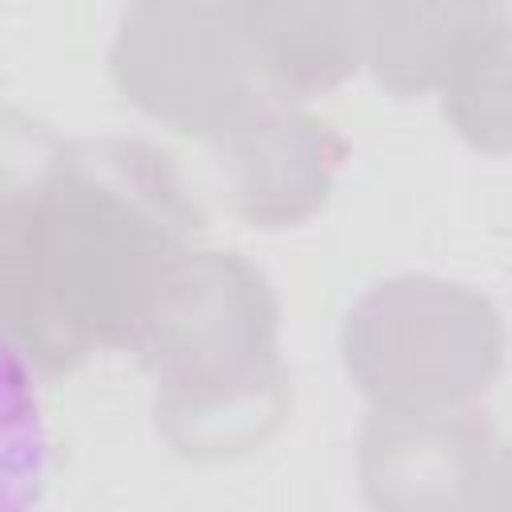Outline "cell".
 Returning <instances> with one entry per match:
<instances>
[{"instance_id":"1","label":"cell","mask_w":512,"mask_h":512,"mask_svg":"<svg viewBox=\"0 0 512 512\" xmlns=\"http://www.w3.org/2000/svg\"><path fill=\"white\" fill-rule=\"evenodd\" d=\"M204 212L172 156L136 136H72L8 172L0 288L12 344L48 376L120 352L196 248Z\"/></svg>"},{"instance_id":"2","label":"cell","mask_w":512,"mask_h":512,"mask_svg":"<svg viewBox=\"0 0 512 512\" xmlns=\"http://www.w3.org/2000/svg\"><path fill=\"white\" fill-rule=\"evenodd\" d=\"M152 376L156 436L184 460L260 452L292 412L272 280L232 248H192L132 344Z\"/></svg>"},{"instance_id":"3","label":"cell","mask_w":512,"mask_h":512,"mask_svg":"<svg viewBox=\"0 0 512 512\" xmlns=\"http://www.w3.org/2000/svg\"><path fill=\"white\" fill-rule=\"evenodd\" d=\"M340 364L376 412L480 404L504 368V320L468 284L428 272L388 276L344 312Z\"/></svg>"},{"instance_id":"4","label":"cell","mask_w":512,"mask_h":512,"mask_svg":"<svg viewBox=\"0 0 512 512\" xmlns=\"http://www.w3.org/2000/svg\"><path fill=\"white\" fill-rule=\"evenodd\" d=\"M108 76L136 112L208 144L268 100L216 0H128Z\"/></svg>"},{"instance_id":"5","label":"cell","mask_w":512,"mask_h":512,"mask_svg":"<svg viewBox=\"0 0 512 512\" xmlns=\"http://www.w3.org/2000/svg\"><path fill=\"white\" fill-rule=\"evenodd\" d=\"M496 448L492 416L480 404L444 412L372 408L356 444L360 492L384 512L480 508Z\"/></svg>"},{"instance_id":"6","label":"cell","mask_w":512,"mask_h":512,"mask_svg":"<svg viewBox=\"0 0 512 512\" xmlns=\"http://www.w3.org/2000/svg\"><path fill=\"white\" fill-rule=\"evenodd\" d=\"M212 156L232 212L260 232H284L332 200L348 140L328 120L268 96L212 140Z\"/></svg>"},{"instance_id":"7","label":"cell","mask_w":512,"mask_h":512,"mask_svg":"<svg viewBox=\"0 0 512 512\" xmlns=\"http://www.w3.org/2000/svg\"><path fill=\"white\" fill-rule=\"evenodd\" d=\"M252 72L280 100L340 88L364 64L360 0H216Z\"/></svg>"},{"instance_id":"8","label":"cell","mask_w":512,"mask_h":512,"mask_svg":"<svg viewBox=\"0 0 512 512\" xmlns=\"http://www.w3.org/2000/svg\"><path fill=\"white\" fill-rule=\"evenodd\" d=\"M500 20L508 0H360L364 64L388 96L416 100L440 92L456 60Z\"/></svg>"},{"instance_id":"9","label":"cell","mask_w":512,"mask_h":512,"mask_svg":"<svg viewBox=\"0 0 512 512\" xmlns=\"http://www.w3.org/2000/svg\"><path fill=\"white\" fill-rule=\"evenodd\" d=\"M444 120L464 144L512 156V20L488 28L440 84Z\"/></svg>"},{"instance_id":"10","label":"cell","mask_w":512,"mask_h":512,"mask_svg":"<svg viewBox=\"0 0 512 512\" xmlns=\"http://www.w3.org/2000/svg\"><path fill=\"white\" fill-rule=\"evenodd\" d=\"M480 508H512V444L496 448L488 484H484V504Z\"/></svg>"}]
</instances>
